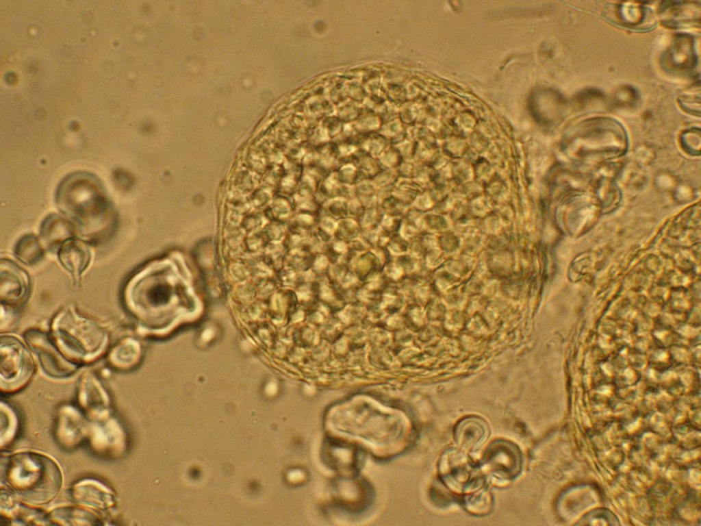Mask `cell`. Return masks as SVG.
Instances as JSON below:
<instances>
[{"label":"cell","mask_w":701,"mask_h":526,"mask_svg":"<svg viewBox=\"0 0 701 526\" xmlns=\"http://www.w3.org/2000/svg\"><path fill=\"white\" fill-rule=\"evenodd\" d=\"M62 473L49 455L24 451L7 455L1 463V481L29 505L46 504L59 493Z\"/></svg>","instance_id":"obj_1"},{"label":"cell","mask_w":701,"mask_h":526,"mask_svg":"<svg viewBox=\"0 0 701 526\" xmlns=\"http://www.w3.org/2000/svg\"><path fill=\"white\" fill-rule=\"evenodd\" d=\"M57 202L87 236H100L112 221L107 197L92 175L76 173L67 177L59 187Z\"/></svg>","instance_id":"obj_2"},{"label":"cell","mask_w":701,"mask_h":526,"mask_svg":"<svg viewBox=\"0 0 701 526\" xmlns=\"http://www.w3.org/2000/svg\"><path fill=\"white\" fill-rule=\"evenodd\" d=\"M51 337L62 353L74 363L95 360L108 343V334L100 325L71 307L54 317Z\"/></svg>","instance_id":"obj_3"},{"label":"cell","mask_w":701,"mask_h":526,"mask_svg":"<svg viewBox=\"0 0 701 526\" xmlns=\"http://www.w3.org/2000/svg\"><path fill=\"white\" fill-rule=\"evenodd\" d=\"M1 390L13 393L23 388L31 379L34 364L25 346L10 336L1 338Z\"/></svg>","instance_id":"obj_4"},{"label":"cell","mask_w":701,"mask_h":526,"mask_svg":"<svg viewBox=\"0 0 701 526\" xmlns=\"http://www.w3.org/2000/svg\"><path fill=\"white\" fill-rule=\"evenodd\" d=\"M25 338L48 375L64 378L77 371V365L62 353L51 336L38 329H30L25 334Z\"/></svg>","instance_id":"obj_5"},{"label":"cell","mask_w":701,"mask_h":526,"mask_svg":"<svg viewBox=\"0 0 701 526\" xmlns=\"http://www.w3.org/2000/svg\"><path fill=\"white\" fill-rule=\"evenodd\" d=\"M88 438L91 449L107 458L120 457L126 449V436L120 423L109 416L90 425Z\"/></svg>","instance_id":"obj_6"},{"label":"cell","mask_w":701,"mask_h":526,"mask_svg":"<svg viewBox=\"0 0 701 526\" xmlns=\"http://www.w3.org/2000/svg\"><path fill=\"white\" fill-rule=\"evenodd\" d=\"M90 425L82 413L73 406L64 405L57 415L55 438L64 449L72 450L88 438Z\"/></svg>","instance_id":"obj_7"},{"label":"cell","mask_w":701,"mask_h":526,"mask_svg":"<svg viewBox=\"0 0 701 526\" xmlns=\"http://www.w3.org/2000/svg\"><path fill=\"white\" fill-rule=\"evenodd\" d=\"M77 401L86 415L99 420L109 416L110 398L100 381L94 375L86 373L81 378Z\"/></svg>","instance_id":"obj_8"},{"label":"cell","mask_w":701,"mask_h":526,"mask_svg":"<svg viewBox=\"0 0 701 526\" xmlns=\"http://www.w3.org/2000/svg\"><path fill=\"white\" fill-rule=\"evenodd\" d=\"M0 296L1 303L16 305L23 302L29 291L27 274L7 259L1 260Z\"/></svg>","instance_id":"obj_9"},{"label":"cell","mask_w":701,"mask_h":526,"mask_svg":"<svg viewBox=\"0 0 701 526\" xmlns=\"http://www.w3.org/2000/svg\"><path fill=\"white\" fill-rule=\"evenodd\" d=\"M697 63L693 38L688 34L676 36L663 56V66L669 71L687 73Z\"/></svg>","instance_id":"obj_10"},{"label":"cell","mask_w":701,"mask_h":526,"mask_svg":"<svg viewBox=\"0 0 701 526\" xmlns=\"http://www.w3.org/2000/svg\"><path fill=\"white\" fill-rule=\"evenodd\" d=\"M71 496L80 505L99 510L110 508L116 503L114 492L92 479H83L73 485Z\"/></svg>","instance_id":"obj_11"},{"label":"cell","mask_w":701,"mask_h":526,"mask_svg":"<svg viewBox=\"0 0 701 526\" xmlns=\"http://www.w3.org/2000/svg\"><path fill=\"white\" fill-rule=\"evenodd\" d=\"M92 258L91 251L84 242L69 239L59 248L61 264L77 279L87 268Z\"/></svg>","instance_id":"obj_12"},{"label":"cell","mask_w":701,"mask_h":526,"mask_svg":"<svg viewBox=\"0 0 701 526\" xmlns=\"http://www.w3.org/2000/svg\"><path fill=\"white\" fill-rule=\"evenodd\" d=\"M661 5L663 23L672 28H680L699 23L700 8L695 2L670 1Z\"/></svg>","instance_id":"obj_13"},{"label":"cell","mask_w":701,"mask_h":526,"mask_svg":"<svg viewBox=\"0 0 701 526\" xmlns=\"http://www.w3.org/2000/svg\"><path fill=\"white\" fill-rule=\"evenodd\" d=\"M53 524L64 525H101V518L94 513L77 506H61L54 508L48 515Z\"/></svg>","instance_id":"obj_14"},{"label":"cell","mask_w":701,"mask_h":526,"mask_svg":"<svg viewBox=\"0 0 701 526\" xmlns=\"http://www.w3.org/2000/svg\"><path fill=\"white\" fill-rule=\"evenodd\" d=\"M140 355L138 342L131 338H125L118 342L111 349L108 361L114 368L127 371L136 366Z\"/></svg>","instance_id":"obj_15"},{"label":"cell","mask_w":701,"mask_h":526,"mask_svg":"<svg viewBox=\"0 0 701 526\" xmlns=\"http://www.w3.org/2000/svg\"><path fill=\"white\" fill-rule=\"evenodd\" d=\"M73 234L72 226L64 218L56 214L48 216L40 228V235L44 242L50 246L60 247L71 239Z\"/></svg>","instance_id":"obj_16"},{"label":"cell","mask_w":701,"mask_h":526,"mask_svg":"<svg viewBox=\"0 0 701 526\" xmlns=\"http://www.w3.org/2000/svg\"><path fill=\"white\" fill-rule=\"evenodd\" d=\"M616 15L620 24L630 28H644V22L653 19L649 8L630 3L618 5Z\"/></svg>","instance_id":"obj_17"},{"label":"cell","mask_w":701,"mask_h":526,"mask_svg":"<svg viewBox=\"0 0 701 526\" xmlns=\"http://www.w3.org/2000/svg\"><path fill=\"white\" fill-rule=\"evenodd\" d=\"M17 258L25 264L32 265L44 255V249L38 238L31 234L21 238L15 247Z\"/></svg>","instance_id":"obj_18"},{"label":"cell","mask_w":701,"mask_h":526,"mask_svg":"<svg viewBox=\"0 0 701 526\" xmlns=\"http://www.w3.org/2000/svg\"><path fill=\"white\" fill-rule=\"evenodd\" d=\"M18 421L15 412L6 403H1V446L8 444L17 431Z\"/></svg>","instance_id":"obj_19"},{"label":"cell","mask_w":701,"mask_h":526,"mask_svg":"<svg viewBox=\"0 0 701 526\" xmlns=\"http://www.w3.org/2000/svg\"><path fill=\"white\" fill-rule=\"evenodd\" d=\"M582 521H585L584 524L591 525L594 521H598L597 525H617V519L615 516L609 511L607 510H599L591 512L590 514L585 516Z\"/></svg>","instance_id":"obj_20"}]
</instances>
